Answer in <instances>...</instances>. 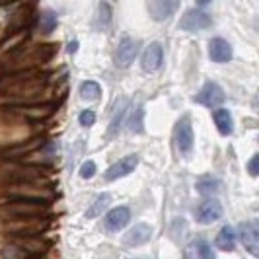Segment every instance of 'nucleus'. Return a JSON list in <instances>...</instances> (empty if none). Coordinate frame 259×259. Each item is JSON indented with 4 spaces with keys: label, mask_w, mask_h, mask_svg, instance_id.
I'll list each match as a JSON object with an SVG mask.
<instances>
[{
    "label": "nucleus",
    "mask_w": 259,
    "mask_h": 259,
    "mask_svg": "<svg viewBox=\"0 0 259 259\" xmlns=\"http://www.w3.org/2000/svg\"><path fill=\"white\" fill-rule=\"evenodd\" d=\"M51 78L49 70H37V68H27V70H18L10 72L0 84V92L4 96H10V100L18 102H35L37 94L47 88V82Z\"/></svg>",
    "instance_id": "1"
},
{
    "label": "nucleus",
    "mask_w": 259,
    "mask_h": 259,
    "mask_svg": "<svg viewBox=\"0 0 259 259\" xmlns=\"http://www.w3.org/2000/svg\"><path fill=\"white\" fill-rule=\"evenodd\" d=\"M59 51V45L57 43H41V45H33L26 49L24 45L14 49V51H8L6 55V74L8 72H18V70H27V68H37V66L45 65L53 61V57Z\"/></svg>",
    "instance_id": "2"
},
{
    "label": "nucleus",
    "mask_w": 259,
    "mask_h": 259,
    "mask_svg": "<svg viewBox=\"0 0 259 259\" xmlns=\"http://www.w3.org/2000/svg\"><path fill=\"white\" fill-rule=\"evenodd\" d=\"M49 205L45 201H33V199H20V197H10L6 205L0 207V214L12 219V221H39L47 217Z\"/></svg>",
    "instance_id": "3"
},
{
    "label": "nucleus",
    "mask_w": 259,
    "mask_h": 259,
    "mask_svg": "<svg viewBox=\"0 0 259 259\" xmlns=\"http://www.w3.org/2000/svg\"><path fill=\"white\" fill-rule=\"evenodd\" d=\"M10 197H20V199H33V201H53V189L41 185V182H22V183H10L8 187Z\"/></svg>",
    "instance_id": "4"
},
{
    "label": "nucleus",
    "mask_w": 259,
    "mask_h": 259,
    "mask_svg": "<svg viewBox=\"0 0 259 259\" xmlns=\"http://www.w3.org/2000/svg\"><path fill=\"white\" fill-rule=\"evenodd\" d=\"M45 143H47V139H45L43 135L31 137V139H27L26 143L12 144V146H6V148H2V150H0V158H4V160H10V162H18V160L26 158L27 154H33V152H37L39 148H41V146H43Z\"/></svg>",
    "instance_id": "5"
},
{
    "label": "nucleus",
    "mask_w": 259,
    "mask_h": 259,
    "mask_svg": "<svg viewBox=\"0 0 259 259\" xmlns=\"http://www.w3.org/2000/svg\"><path fill=\"white\" fill-rule=\"evenodd\" d=\"M10 244H14L18 249H22L29 259H35V257L45 255L53 246L51 242L41 240L39 234L37 236H12V242H10Z\"/></svg>",
    "instance_id": "6"
},
{
    "label": "nucleus",
    "mask_w": 259,
    "mask_h": 259,
    "mask_svg": "<svg viewBox=\"0 0 259 259\" xmlns=\"http://www.w3.org/2000/svg\"><path fill=\"white\" fill-rule=\"evenodd\" d=\"M57 109H59L57 102H45V104L29 102V104H18L16 107H12V111L20 113L26 119H31V121H47L55 115Z\"/></svg>",
    "instance_id": "7"
},
{
    "label": "nucleus",
    "mask_w": 259,
    "mask_h": 259,
    "mask_svg": "<svg viewBox=\"0 0 259 259\" xmlns=\"http://www.w3.org/2000/svg\"><path fill=\"white\" fill-rule=\"evenodd\" d=\"M0 178L8 183L39 182L43 178V171L33 168V166H10V164H6L0 171Z\"/></svg>",
    "instance_id": "8"
},
{
    "label": "nucleus",
    "mask_w": 259,
    "mask_h": 259,
    "mask_svg": "<svg viewBox=\"0 0 259 259\" xmlns=\"http://www.w3.org/2000/svg\"><path fill=\"white\" fill-rule=\"evenodd\" d=\"M224 214V208L222 203L214 197H208L205 201H201L193 210V219L199 224H210V222H217Z\"/></svg>",
    "instance_id": "9"
},
{
    "label": "nucleus",
    "mask_w": 259,
    "mask_h": 259,
    "mask_svg": "<svg viewBox=\"0 0 259 259\" xmlns=\"http://www.w3.org/2000/svg\"><path fill=\"white\" fill-rule=\"evenodd\" d=\"M176 144L180 148V152L183 156H189L191 150H193V143H195V137H193V125H191V119L189 115L185 113L182 115V119L176 123Z\"/></svg>",
    "instance_id": "10"
},
{
    "label": "nucleus",
    "mask_w": 259,
    "mask_h": 259,
    "mask_svg": "<svg viewBox=\"0 0 259 259\" xmlns=\"http://www.w3.org/2000/svg\"><path fill=\"white\" fill-rule=\"evenodd\" d=\"M180 29L183 31H203V29H208V27L212 26V18L208 16L207 12H203V10H187V12L182 16V20H180Z\"/></svg>",
    "instance_id": "11"
},
{
    "label": "nucleus",
    "mask_w": 259,
    "mask_h": 259,
    "mask_svg": "<svg viewBox=\"0 0 259 259\" xmlns=\"http://www.w3.org/2000/svg\"><path fill=\"white\" fill-rule=\"evenodd\" d=\"M139 49H141V41L129 37V35H125V37L119 41V45H117L115 65L119 66V68H127V66H131L133 65V61H135V57L139 55Z\"/></svg>",
    "instance_id": "12"
},
{
    "label": "nucleus",
    "mask_w": 259,
    "mask_h": 259,
    "mask_svg": "<svg viewBox=\"0 0 259 259\" xmlns=\"http://www.w3.org/2000/svg\"><path fill=\"white\" fill-rule=\"evenodd\" d=\"M148 14L154 22H166L180 8V0H146Z\"/></svg>",
    "instance_id": "13"
},
{
    "label": "nucleus",
    "mask_w": 259,
    "mask_h": 259,
    "mask_svg": "<svg viewBox=\"0 0 259 259\" xmlns=\"http://www.w3.org/2000/svg\"><path fill=\"white\" fill-rule=\"evenodd\" d=\"M224 90H222L221 86L217 84V82H212V80H208L205 82V86L201 88V92L195 96V102L201 105H205V107H219L221 104H224Z\"/></svg>",
    "instance_id": "14"
},
{
    "label": "nucleus",
    "mask_w": 259,
    "mask_h": 259,
    "mask_svg": "<svg viewBox=\"0 0 259 259\" xmlns=\"http://www.w3.org/2000/svg\"><path fill=\"white\" fill-rule=\"evenodd\" d=\"M240 238L242 244L247 251L257 257L259 255V222L257 221H246L240 224Z\"/></svg>",
    "instance_id": "15"
},
{
    "label": "nucleus",
    "mask_w": 259,
    "mask_h": 259,
    "mask_svg": "<svg viewBox=\"0 0 259 259\" xmlns=\"http://www.w3.org/2000/svg\"><path fill=\"white\" fill-rule=\"evenodd\" d=\"M152 234H154V230H152V226H150V224H146V222H139V224H135L129 232L123 236V246L125 247L143 246V244H146V242L152 238Z\"/></svg>",
    "instance_id": "16"
},
{
    "label": "nucleus",
    "mask_w": 259,
    "mask_h": 259,
    "mask_svg": "<svg viewBox=\"0 0 259 259\" xmlns=\"http://www.w3.org/2000/svg\"><path fill=\"white\" fill-rule=\"evenodd\" d=\"M137 166H139V156L137 154L125 156L119 162H115L113 166H109V169L105 171V180L107 182H115L119 178H125V176H129L131 171H135Z\"/></svg>",
    "instance_id": "17"
},
{
    "label": "nucleus",
    "mask_w": 259,
    "mask_h": 259,
    "mask_svg": "<svg viewBox=\"0 0 259 259\" xmlns=\"http://www.w3.org/2000/svg\"><path fill=\"white\" fill-rule=\"evenodd\" d=\"M208 57L214 63H230L234 57L232 45L222 37H212L208 41Z\"/></svg>",
    "instance_id": "18"
},
{
    "label": "nucleus",
    "mask_w": 259,
    "mask_h": 259,
    "mask_svg": "<svg viewBox=\"0 0 259 259\" xmlns=\"http://www.w3.org/2000/svg\"><path fill=\"white\" fill-rule=\"evenodd\" d=\"M164 63V49L160 43H150L144 49L143 57H141V65H143L144 72H154Z\"/></svg>",
    "instance_id": "19"
},
{
    "label": "nucleus",
    "mask_w": 259,
    "mask_h": 259,
    "mask_svg": "<svg viewBox=\"0 0 259 259\" xmlns=\"http://www.w3.org/2000/svg\"><path fill=\"white\" fill-rule=\"evenodd\" d=\"M131 221V208L129 207H117L111 208L107 214H105L104 226L107 232H117L121 228H125Z\"/></svg>",
    "instance_id": "20"
},
{
    "label": "nucleus",
    "mask_w": 259,
    "mask_h": 259,
    "mask_svg": "<svg viewBox=\"0 0 259 259\" xmlns=\"http://www.w3.org/2000/svg\"><path fill=\"white\" fill-rule=\"evenodd\" d=\"M185 259H217L212 247L207 240L197 238L193 242H189L185 247Z\"/></svg>",
    "instance_id": "21"
},
{
    "label": "nucleus",
    "mask_w": 259,
    "mask_h": 259,
    "mask_svg": "<svg viewBox=\"0 0 259 259\" xmlns=\"http://www.w3.org/2000/svg\"><path fill=\"white\" fill-rule=\"evenodd\" d=\"M212 119H214V125H217V129L222 137H228L234 133V119L228 109H217Z\"/></svg>",
    "instance_id": "22"
},
{
    "label": "nucleus",
    "mask_w": 259,
    "mask_h": 259,
    "mask_svg": "<svg viewBox=\"0 0 259 259\" xmlns=\"http://www.w3.org/2000/svg\"><path fill=\"white\" fill-rule=\"evenodd\" d=\"M217 247L222 251H234L236 249V230L232 226H224L217 236Z\"/></svg>",
    "instance_id": "23"
},
{
    "label": "nucleus",
    "mask_w": 259,
    "mask_h": 259,
    "mask_svg": "<svg viewBox=\"0 0 259 259\" xmlns=\"http://www.w3.org/2000/svg\"><path fill=\"white\" fill-rule=\"evenodd\" d=\"M39 31L43 33V35H51L53 31L57 29L59 26V18H57V14L53 12V10H43V12L39 14Z\"/></svg>",
    "instance_id": "24"
},
{
    "label": "nucleus",
    "mask_w": 259,
    "mask_h": 259,
    "mask_svg": "<svg viewBox=\"0 0 259 259\" xmlns=\"http://www.w3.org/2000/svg\"><path fill=\"white\" fill-rule=\"evenodd\" d=\"M111 20H113V8L107 0H102L100 6H98V18H96V24H98V29H109L111 27Z\"/></svg>",
    "instance_id": "25"
},
{
    "label": "nucleus",
    "mask_w": 259,
    "mask_h": 259,
    "mask_svg": "<svg viewBox=\"0 0 259 259\" xmlns=\"http://www.w3.org/2000/svg\"><path fill=\"white\" fill-rule=\"evenodd\" d=\"M127 100L123 98L121 100V105L117 107L115 115L111 119V125H109V129H107V141H111V139H115L117 135H119V129H121V123H123V117L127 113V104H125Z\"/></svg>",
    "instance_id": "26"
},
{
    "label": "nucleus",
    "mask_w": 259,
    "mask_h": 259,
    "mask_svg": "<svg viewBox=\"0 0 259 259\" xmlns=\"http://www.w3.org/2000/svg\"><path fill=\"white\" fill-rule=\"evenodd\" d=\"M80 98L82 100H88V102H98L102 98V88L98 82L94 80H86L80 84Z\"/></svg>",
    "instance_id": "27"
},
{
    "label": "nucleus",
    "mask_w": 259,
    "mask_h": 259,
    "mask_svg": "<svg viewBox=\"0 0 259 259\" xmlns=\"http://www.w3.org/2000/svg\"><path fill=\"white\" fill-rule=\"evenodd\" d=\"M109 203H111V197H109V193L98 195L96 203H94V205H92V207L86 210V219H98V217L104 212L105 208L109 207Z\"/></svg>",
    "instance_id": "28"
},
{
    "label": "nucleus",
    "mask_w": 259,
    "mask_h": 259,
    "mask_svg": "<svg viewBox=\"0 0 259 259\" xmlns=\"http://www.w3.org/2000/svg\"><path fill=\"white\" fill-rule=\"evenodd\" d=\"M195 187H197V191L201 195H212L219 191L221 183H219L217 178H212V176H203L199 182L195 183Z\"/></svg>",
    "instance_id": "29"
},
{
    "label": "nucleus",
    "mask_w": 259,
    "mask_h": 259,
    "mask_svg": "<svg viewBox=\"0 0 259 259\" xmlns=\"http://www.w3.org/2000/svg\"><path fill=\"white\" fill-rule=\"evenodd\" d=\"M129 129L133 131V133H137V135L144 133V107L143 105H141V107H137V111L133 113L131 123H129Z\"/></svg>",
    "instance_id": "30"
},
{
    "label": "nucleus",
    "mask_w": 259,
    "mask_h": 259,
    "mask_svg": "<svg viewBox=\"0 0 259 259\" xmlns=\"http://www.w3.org/2000/svg\"><path fill=\"white\" fill-rule=\"evenodd\" d=\"M96 162H92V160H88V162H84L82 166H80V178L82 180H90V178H94L96 176Z\"/></svg>",
    "instance_id": "31"
},
{
    "label": "nucleus",
    "mask_w": 259,
    "mask_h": 259,
    "mask_svg": "<svg viewBox=\"0 0 259 259\" xmlns=\"http://www.w3.org/2000/svg\"><path fill=\"white\" fill-rule=\"evenodd\" d=\"M78 121H80V125H82L84 129H88V127H92V125L96 123V113H94L92 109H86V111L80 113V119H78Z\"/></svg>",
    "instance_id": "32"
},
{
    "label": "nucleus",
    "mask_w": 259,
    "mask_h": 259,
    "mask_svg": "<svg viewBox=\"0 0 259 259\" xmlns=\"http://www.w3.org/2000/svg\"><path fill=\"white\" fill-rule=\"evenodd\" d=\"M247 174H249L251 178H257L259 176V154H253L251 160L247 162Z\"/></svg>",
    "instance_id": "33"
},
{
    "label": "nucleus",
    "mask_w": 259,
    "mask_h": 259,
    "mask_svg": "<svg viewBox=\"0 0 259 259\" xmlns=\"http://www.w3.org/2000/svg\"><path fill=\"white\" fill-rule=\"evenodd\" d=\"M76 51H78V41L76 39H72V41L68 43V53L72 55V53H76Z\"/></svg>",
    "instance_id": "34"
},
{
    "label": "nucleus",
    "mask_w": 259,
    "mask_h": 259,
    "mask_svg": "<svg viewBox=\"0 0 259 259\" xmlns=\"http://www.w3.org/2000/svg\"><path fill=\"white\" fill-rule=\"evenodd\" d=\"M195 2H197L199 6H207V4H210L212 0H195Z\"/></svg>",
    "instance_id": "35"
},
{
    "label": "nucleus",
    "mask_w": 259,
    "mask_h": 259,
    "mask_svg": "<svg viewBox=\"0 0 259 259\" xmlns=\"http://www.w3.org/2000/svg\"><path fill=\"white\" fill-rule=\"evenodd\" d=\"M14 2H18V0H0V6H8V4H14Z\"/></svg>",
    "instance_id": "36"
}]
</instances>
